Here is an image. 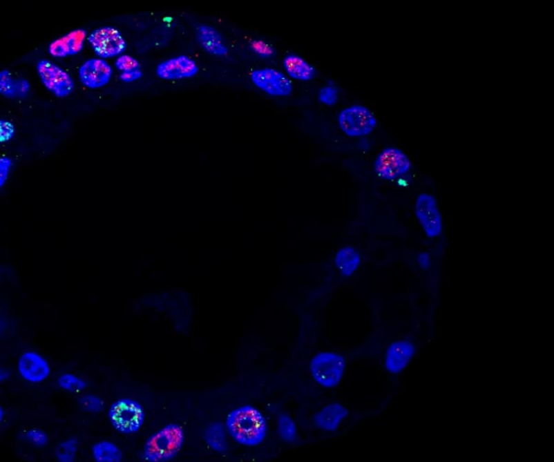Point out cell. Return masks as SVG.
<instances>
[{
	"label": "cell",
	"instance_id": "cell-1",
	"mask_svg": "<svg viewBox=\"0 0 554 462\" xmlns=\"http://www.w3.org/2000/svg\"><path fill=\"white\" fill-rule=\"evenodd\" d=\"M227 427L236 442L249 447L261 444L267 436L265 416L249 405L233 410L227 416Z\"/></svg>",
	"mask_w": 554,
	"mask_h": 462
},
{
	"label": "cell",
	"instance_id": "cell-2",
	"mask_svg": "<svg viewBox=\"0 0 554 462\" xmlns=\"http://www.w3.org/2000/svg\"><path fill=\"white\" fill-rule=\"evenodd\" d=\"M184 443V430L170 423L151 435L143 447L142 457L149 462H167L180 452Z\"/></svg>",
	"mask_w": 554,
	"mask_h": 462
},
{
	"label": "cell",
	"instance_id": "cell-3",
	"mask_svg": "<svg viewBox=\"0 0 554 462\" xmlns=\"http://www.w3.org/2000/svg\"><path fill=\"white\" fill-rule=\"evenodd\" d=\"M309 370L315 383L332 389L341 383L345 372V360L337 353H318L311 360Z\"/></svg>",
	"mask_w": 554,
	"mask_h": 462
},
{
	"label": "cell",
	"instance_id": "cell-4",
	"mask_svg": "<svg viewBox=\"0 0 554 462\" xmlns=\"http://www.w3.org/2000/svg\"><path fill=\"white\" fill-rule=\"evenodd\" d=\"M111 423L124 434L137 432L144 423L145 412L142 405L133 398H120L111 406Z\"/></svg>",
	"mask_w": 554,
	"mask_h": 462
},
{
	"label": "cell",
	"instance_id": "cell-5",
	"mask_svg": "<svg viewBox=\"0 0 554 462\" xmlns=\"http://www.w3.org/2000/svg\"><path fill=\"white\" fill-rule=\"evenodd\" d=\"M341 131L352 137L370 135L377 126L374 113L362 105H353L342 110L339 115Z\"/></svg>",
	"mask_w": 554,
	"mask_h": 462
},
{
	"label": "cell",
	"instance_id": "cell-6",
	"mask_svg": "<svg viewBox=\"0 0 554 462\" xmlns=\"http://www.w3.org/2000/svg\"><path fill=\"white\" fill-rule=\"evenodd\" d=\"M412 168L410 158L397 148H387L378 155L374 163V171L385 180H395L406 175Z\"/></svg>",
	"mask_w": 554,
	"mask_h": 462
},
{
	"label": "cell",
	"instance_id": "cell-7",
	"mask_svg": "<svg viewBox=\"0 0 554 462\" xmlns=\"http://www.w3.org/2000/svg\"><path fill=\"white\" fill-rule=\"evenodd\" d=\"M414 213L428 238H435L442 234V215L439 213L437 200L433 196L420 194L416 200Z\"/></svg>",
	"mask_w": 554,
	"mask_h": 462
},
{
	"label": "cell",
	"instance_id": "cell-8",
	"mask_svg": "<svg viewBox=\"0 0 554 462\" xmlns=\"http://www.w3.org/2000/svg\"><path fill=\"white\" fill-rule=\"evenodd\" d=\"M95 52L101 58H113L125 50L126 41L120 30L114 28H97L88 37Z\"/></svg>",
	"mask_w": 554,
	"mask_h": 462
},
{
	"label": "cell",
	"instance_id": "cell-9",
	"mask_svg": "<svg viewBox=\"0 0 554 462\" xmlns=\"http://www.w3.org/2000/svg\"><path fill=\"white\" fill-rule=\"evenodd\" d=\"M38 74L41 83L48 90L59 98H64L72 93L74 81L62 68L49 61H40L37 64Z\"/></svg>",
	"mask_w": 554,
	"mask_h": 462
},
{
	"label": "cell",
	"instance_id": "cell-10",
	"mask_svg": "<svg viewBox=\"0 0 554 462\" xmlns=\"http://www.w3.org/2000/svg\"><path fill=\"white\" fill-rule=\"evenodd\" d=\"M254 85L260 90L273 97H287L292 93V84L289 78L273 68H260L250 75Z\"/></svg>",
	"mask_w": 554,
	"mask_h": 462
},
{
	"label": "cell",
	"instance_id": "cell-11",
	"mask_svg": "<svg viewBox=\"0 0 554 462\" xmlns=\"http://www.w3.org/2000/svg\"><path fill=\"white\" fill-rule=\"evenodd\" d=\"M198 73V63L187 55H178L158 64L156 75L164 80L191 78Z\"/></svg>",
	"mask_w": 554,
	"mask_h": 462
},
{
	"label": "cell",
	"instance_id": "cell-12",
	"mask_svg": "<svg viewBox=\"0 0 554 462\" xmlns=\"http://www.w3.org/2000/svg\"><path fill=\"white\" fill-rule=\"evenodd\" d=\"M112 68L102 59H91L86 61L79 68L82 83L90 89L103 87L112 77Z\"/></svg>",
	"mask_w": 554,
	"mask_h": 462
},
{
	"label": "cell",
	"instance_id": "cell-13",
	"mask_svg": "<svg viewBox=\"0 0 554 462\" xmlns=\"http://www.w3.org/2000/svg\"><path fill=\"white\" fill-rule=\"evenodd\" d=\"M416 349L408 340H399L391 343L385 353V365L388 372L393 375L402 372L414 358Z\"/></svg>",
	"mask_w": 554,
	"mask_h": 462
},
{
	"label": "cell",
	"instance_id": "cell-14",
	"mask_svg": "<svg viewBox=\"0 0 554 462\" xmlns=\"http://www.w3.org/2000/svg\"><path fill=\"white\" fill-rule=\"evenodd\" d=\"M18 367L21 376L32 383H43L50 374L48 363L34 352L24 353L19 360Z\"/></svg>",
	"mask_w": 554,
	"mask_h": 462
},
{
	"label": "cell",
	"instance_id": "cell-15",
	"mask_svg": "<svg viewBox=\"0 0 554 462\" xmlns=\"http://www.w3.org/2000/svg\"><path fill=\"white\" fill-rule=\"evenodd\" d=\"M349 415L347 408L339 403L326 405L314 416V423L326 432H335Z\"/></svg>",
	"mask_w": 554,
	"mask_h": 462
},
{
	"label": "cell",
	"instance_id": "cell-16",
	"mask_svg": "<svg viewBox=\"0 0 554 462\" xmlns=\"http://www.w3.org/2000/svg\"><path fill=\"white\" fill-rule=\"evenodd\" d=\"M196 40L204 50L216 57H225L227 47L222 36L213 26H200L196 28Z\"/></svg>",
	"mask_w": 554,
	"mask_h": 462
},
{
	"label": "cell",
	"instance_id": "cell-17",
	"mask_svg": "<svg viewBox=\"0 0 554 462\" xmlns=\"http://www.w3.org/2000/svg\"><path fill=\"white\" fill-rule=\"evenodd\" d=\"M285 70L294 79L307 81L315 76V68L298 55H289L284 59Z\"/></svg>",
	"mask_w": 554,
	"mask_h": 462
},
{
	"label": "cell",
	"instance_id": "cell-18",
	"mask_svg": "<svg viewBox=\"0 0 554 462\" xmlns=\"http://www.w3.org/2000/svg\"><path fill=\"white\" fill-rule=\"evenodd\" d=\"M335 264L342 276H352L361 264L360 253L353 247H343L335 257Z\"/></svg>",
	"mask_w": 554,
	"mask_h": 462
},
{
	"label": "cell",
	"instance_id": "cell-19",
	"mask_svg": "<svg viewBox=\"0 0 554 462\" xmlns=\"http://www.w3.org/2000/svg\"><path fill=\"white\" fill-rule=\"evenodd\" d=\"M84 33L82 30L73 32L64 37L60 38L55 43L51 44V55L57 57H65L68 55H75L83 46Z\"/></svg>",
	"mask_w": 554,
	"mask_h": 462
},
{
	"label": "cell",
	"instance_id": "cell-20",
	"mask_svg": "<svg viewBox=\"0 0 554 462\" xmlns=\"http://www.w3.org/2000/svg\"><path fill=\"white\" fill-rule=\"evenodd\" d=\"M204 439L208 446L215 452H227V435H225V427L221 423H215L208 425L204 432Z\"/></svg>",
	"mask_w": 554,
	"mask_h": 462
},
{
	"label": "cell",
	"instance_id": "cell-21",
	"mask_svg": "<svg viewBox=\"0 0 554 462\" xmlns=\"http://www.w3.org/2000/svg\"><path fill=\"white\" fill-rule=\"evenodd\" d=\"M93 455L97 462H120L123 458L120 448L108 441L97 443L93 447Z\"/></svg>",
	"mask_w": 554,
	"mask_h": 462
},
{
	"label": "cell",
	"instance_id": "cell-22",
	"mask_svg": "<svg viewBox=\"0 0 554 462\" xmlns=\"http://www.w3.org/2000/svg\"><path fill=\"white\" fill-rule=\"evenodd\" d=\"M277 432L284 442L292 443L297 440V427L288 415H280L277 419Z\"/></svg>",
	"mask_w": 554,
	"mask_h": 462
},
{
	"label": "cell",
	"instance_id": "cell-23",
	"mask_svg": "<svg viewBox=\"0 0 554 462\" xmlns=\"http://www.w3.org/2000/svg\"><path fill=\"white\" fill-rule=\"evenodd\" d=\"M77 452V441L74 439L61 443L55 450L57 459L61 462H72L75 459Z\"/></svg>",
	"mask_w": 554,
	"mask_h": 462
},
{
	"label": "cell",
	"instance_id": "cell-24",
	"mask_svg": "<svg viewBox=\"0 0 554 462\" xmlns=\"http://www.w3.org/2000/svg\"><path fill=\"white\" fill-rule=\"evenodd\" d=\"M59 385L62 387L63 390L68 391V392L78 393L85 389L87 383L83 379L76 377V376L70 375V374H64L59 378Z\"/></svg>",
	"mask_w": 554,
	"mask_h": 462
},
{
	"label": "cell",
	"instance_id": "cell-25",
	"mask_svg": "<svg viewBox=\"0 0 554 462\" xmlns=\"http://www.w3.org/2000/svg\"><path fill=\"white\" fill-rule=\"evenodd\" d=\"M15 84L17 79L13 78L9 70L0 72V93L7 98H15Z\"/></svg>",
	"mask_w": 554,
	"mask_h": 462
},
{
	"label": "cell",
	"instance_id": "cell-26",
	"mask_svg": "<svg viewBox=\"0 0 554 462\" xmlns=\"http://www.w3.org/2000/svg\"><path fill=\"white\" fill-rule=\"evenodd\" d=\"M79 405L82 410L88 412H100L104 408L103 401L100 397L95 396V395H86V396L82 397Z\"/></svg>",
	"mask_w": 554,
	"mask_h": 462
},
{
	"label": "cell",
	"instance_id": "cell-27",
	"mask_svg": "<svg viewBox=\"0 0 554 462\" xmlns=\"http://www.w3.org/2000/svg\"><path fill=\"white\" fill-rule=\"evenodd\" d=\"M338 98H339V93H338V89L335 86H326V87L322 88L320 93H318V99H320L321 102L329 105V106L335 105L337 103Z\"/></svg>",
	"mask_w": 554,
	"mask_h": 462
},
{
	"label": "cell",
	"instance_id": "cell-28",
	"mask_svg": "<svg viewBox=\"0 0 554 462\" xmlns=\"http://www.w3.org/2000/svg\"><path fill=\"white\" fill-rule=\"evenodd\" d=\"M115 66L120 73L130 72V70L141 68L140 63L137 62L131 55H120V58L116 60Z\"/></svg>",
	"mask_w": 554,
	"mask_h": 462
},
{
	"label": "cell",
	"instance_id": "cell-29",
	"mask_svg": "<svg viewBox=\"0 0 554 462\" xmlns=\"http://www.w3.org/2000/svg\"><path fill=\"white\" fill-rule=\"evenodd\" d=\"M24 437L28 442L35 445L37 447H43L48 443V436L41 430H30L28 432L24 433Z\"/></svg>",
	"mask_w": 554,
	"mask_h": 462
},
{
	"label": "cell",
	"instance_id": "cell-30",
	"mask_svg": "<svg viewBox=\"0 0 554 462\" xmlns=\"http://www.w3.org/2000/svg\"><path fill=\"white\" fill-rule=\"evenodd\" d=\"M11 167H12V162L10 158L6 157V156L0 157V189L3 188L7 181Z\"/></svg>",
	"mask_w": 554,
	"mask_h": 462
},
{
	"label": "cell",
	"instance_id": "cell-31",
	"mask_svg": "<svg viewBox=\"0 0 554 462\" xmlns=\"http://www.w3.org/2000/svg\"><path fill=\"white\" fill-rule=\"evenodd\" d=\"M30 91V84L24 78H19L15 84V98H24Z\"/></svg>",
	"mask_w": 554,
	"mask_h": 462
},
{
	"label": "cell",
	"instance_id": "cell-32",
	"mask_svg": "<svg viewBox=\"0 0 554 462\" xmlns=\"http://www.w3.org/2000/svg\"><path fill=\"white\" fill-rule=\"evenodd\" d=\"M142 77V70L141 68L135 70H130V72L120 73V78L123 80L124 83H133L135 80L140 79Z\"/></svg>",
	"mask_w": 554,
	"mask_h": 462
},
{
	"label": "cell",
	"instance_id": "cell-33",
	"mask_svg": "<svg viewBox=\"0 0 554 462\" xmlns=\"http://www.w3.org/2000/svg\"><path fill=\"white\" fill-rule=\"evenodd\" d=\"M13 135V127L11 124L0 122V142H6Z\"/></svg>",
	"mask_w": 554,
	"mask_h": 462
},
{
	"label": "cell",
	"instance_id": "cell-34",
	"mask_svg": "<svg viewBox=\"0 0 554 462\" xmlns=\"http://www.w3.org/2000/svg\"><path fill=\"white\" fill-rule=\"evenodd\" d=\"M418 264L420 265L422 270H428L429 269L430 265H431V260H430V256L429 253H422L418 256L417 258Z\"/></svg>",
	"mask_w": 554,
	"mask_h": 462
},
{
	"label": "cell",
	"instance_id": "cell-35",
	"mask_svg": "<svg viewBox=\"0 0 554 462\" xmlns=\"http://www.w3.org/2000/svg\"><path fill=\"white\" fill-rule=\"evenodd\" d=\"M9 377H10V372L5 368H0V383H3Z\"/></svg>",
	"mask_w": 554,
	"mask_h": 462
},
{
	"label": "cell",
	"instance_id": "cell-36",
	"mask_svg": "<svg viewBox=\"0 0 554 462\" xmlns=\"http://www.w3.org/2000/svg\"><path fill=\"white\" fill-rule=\"evenodd\" d=\"M3 408H1V406H0V423L3 421Z\"/></svg>",
	"mask_w": 554,
	"mask_h": 462
}]
</instances>
